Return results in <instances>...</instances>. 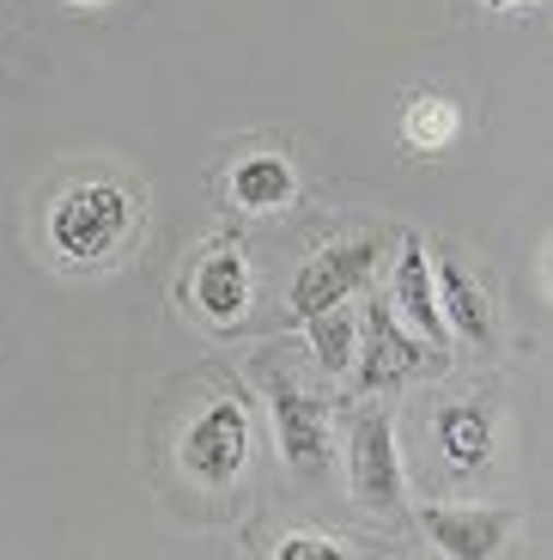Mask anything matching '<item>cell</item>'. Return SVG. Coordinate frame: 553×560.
Segmentation results:
<instances>
[{
  "label": "cell",
  "mask_w": 553,
  "mask_h": 560,
  "mask_svg": "<svg viewBox=\"0 0 553 560\" xmlns=\"http://www.w3.org/2000/svg\"><path fill=\"white\" fill-rule=\"evenodd\" d=\"M305 336H310V353H317V365L329 372V378L353 372V353H360V317H353V305H334V311L305 317Z\"/></svg>",
  "instance_id": "5bb4252c"
},
{
  "label": "cell",
  "mask_w": 553,
  "mask_h": 560,
  "mask_svg": "<svg viewBox=\"0 0 553 560\" xmlns=\"http://www.w3.org/2000/svg\"><path fill=\"white\" fill-rule=\"evenodd\" d=\"M389 311L396 323L408 329L414 341H426L432 353L450 348V329L438 317V293H432V250L420 232H401V250H396V275H389Z\"/></svg>",
  "instance_id": "ba28073f"
},
{
  "label": "cell",
  "mask_w": 553,
  "mask_h": 560,
  "mask_svg": "<svg viewBox=\"0 0 553 560\" xmlns=\"http://www.w3.org/2000/svg\"><path fill=\"white\" fill-rule=\"evenodd\" d=\"M274 560H353V548L322 536V530H292L274 542Z\"/></svg>",
  "instance_id": "9a60e30c"
},
{
  "label": "cell",
  "mask_w": 553,
  "mask_h": 560,
  "mask_svg": "<svg viewBox=\"0 0 553 560\" xmlns=\"http://www.w3.org/2000/svg\"><path fill=\"white\" fill-rule=\"evenodd\" d=\"M420 530L444 560H498L517 536L511 505H420Z\"/></svg>",
  "instance_id": "8992f818"
},
{
  "label": "cell",
  "mask_w": 553,
  "mask_h": 560,
  "mask_svg": "<svg viewBox=\"0 0 553 560\" xmlns=\"http://www.w3.org/2000/svg\"><path fill=\"white\" fill-rule=\"evenodd\" d=\"M384 262V232H360V238H334L322 244L317 256L298 262L292 275V293H286V311L292 317H317V311H334V305H353V293H365Z\"/></svg>",
  "instance_id": "7a4b0ae2"
},
{
  "label": "cell",
  "mask_w": 553,
  "mask_h": 560,
  "mask_svg": "<svg viewBox=\"0 0 553 560\" xmlns=\"http://www.w3.org/2000/svg\"><path fill=\"white\" fill-rule=\"evenodd\" d=\"M462 135V104L444 92H414L401 104V140L414 153H450V140Z\"/></svg>",
  "instance_id": "4fadbf2b"
},
{
  "label": "cell",
  "mask_w": 553,
  "mask_h": 560,
  "mask_svg": "<svg viewBox=\"0 0 553 560\" xmlns=\"http://www.w3.org/2000/svg\"><path fill=\"white\" fill-rule=\"evenodd\" d=\"M432 439H438V451L457 469H481L486 457H493V408L486 402H444L438 415H432Z\"/></svg>",
  "instance_id": "7c38bea8"
},
{
  "label": "cell",
  "mask_w": 553,
  "mask_h": 560,
  "mask_svg": "<svg viewBox=\"0 0 553 560\" xmlns=\"http://www.w3.org/2000/svg\"><path fill=\"white\" fill-rule=\"evenodd\" d=\"M195 311L208 323H244V311H249V299H256V275H249V262H244V250L237 244H213L201 262H195Z\"/></svg>",
  "instance_id": "30bf717a"
},
{
  "label": "cell",
  "mask_w": 553,
  "mask_h": 560,
  "mask_svg": "<svg viewBox=\"0 0 553 560\" xmlns=\"http://www.w3.org/2000/svg\"><path fill=\"white\" fill-rule=\"evenodd\" d=\"M225 189L244 213H274L298 201V171H292L286 153H244L225 177Z\"/></svg>",
  "instance_id": "8fae6325"
},
{
  "label": "cell",
  "mask_w": 553,
  "mask_h": 560,
  "mask_svg": "<svg viewBox=\"0 0 553 560\" xmlns=\"http://www.w3.org/2000/svg\"><path fill=\"white\" fill-rule=\"evenodd\" d=\"M268 408H274V445H280V463L292 476H329L334 463V427H329V408L322 396H310L305 384L268 365Z\"/></svg>",
  "instance_id": "3957f363"
},
{
  "label": "cell",
  "mask_w": 553,
  "mask_h": 560,
  "mask_svg": "<svg viewBox=\"0 0 553 560\" xmlns=\"http://www.w3.org/2000/svg\"><path fill=\"white\" fill-rule=\"evenodd\" d=\"M128 232H134V196L110 177L73 183V189L56 196V208H49V244H56V256L73 268L110 262L128 244Z\"/></svg>",
  "instance_id": "6da1fadb"
},
{
  "label": "cell",
  "mask_w": 553,
  "mask_h": 560,
  "mask_svg": "<svg viewBox=\"0 0 553 560\" xmlns=\"http://www.w3.org/2000/svg\"><path fill=\"white\" fill-rule=\"evenodd\" d=\"M432 360L426 341H414L408 329L396 323V311H389V299H372L360 317V353H353V384L360 390H389V384L414 378L420 365Z\"/></svg>",
  "instance_id": "52a82bcc"
},
{
  "label": "cell",
  "mask_w": 553,
  "mask_h": 560,
  "mask_svg": "<svg viewBox=\"0 0 553 560\" xmlns=\"http://www.w3.org/2000/svg\"><path fill=\"white\" fill-rule=\"evenodd\" d=\"M177 463L189 481H208V488H225V481L244 476L249 463V408L237 396H220L201 415L183 427L177 439Z\"/></svg>",
  "instance_id": "5b68a950"
},
{
  "label": "cell",
  "mask_w": 553,
  "mask_h": 560,
  "mask_svg": "<svg viewBox=\"0 0 553 560\" xmlns=\"http://www.w3.org/2000/svg\"><path fill=\"white\" fill-rule=\"evenodd\" d=\"M486 13H517V7H541V0H481Z\"/></svg>",
  "instance_id": "2e32d148"
},
{
  "label": "cell",
  "mask_w": 553,
  "mask_h": 560,
  "mask_svg": "<svg viewBox=\"0 0 553 560\" xmlns=\"http://www.w3.org/2000/svg\"><path fill=\"white\" fill-rule=\"evenodd\" d=\"M346 439V476H353V500L372 512H401L408 500V476H401V445L384 408H353L341 427Z\"/></svg>",
  "instance_id": "277c9868"
},
{
  "label": "cell",
  "mask_w": 553,
  "mask_h": 560,
  "mask_svg": "<svg viewBox=\"0 0 553 560\" xmlns=\"http://www.w3.org/2000/svg\"><path fill=\"white\" fill-rule=\"evenodd\" d=\"M432 293H438V317H444L450 336H462L469 348H493V329H498L493 299H486V287L462 268V256H450V250L432 256Z\"/></svg>",
  "instance_id": "9c48e42d"
},
{
  "label": "cell",
  "mask_w": 553,
  "mask_h": 560,
  "mask_svg": "<svg viewBox=\"0 0 553 560\" xmlns=\"http://www.w3.org/2000/svg\"><path fill=\"white\" fill-rule=\"evenodd\" d=\"M68 7H104V0H68Z\"/></svg>",
  "instance_id": "e0dca14e"
}]
</instances>
